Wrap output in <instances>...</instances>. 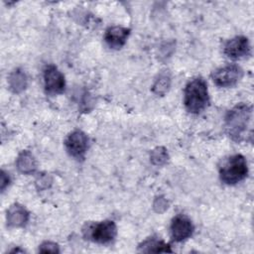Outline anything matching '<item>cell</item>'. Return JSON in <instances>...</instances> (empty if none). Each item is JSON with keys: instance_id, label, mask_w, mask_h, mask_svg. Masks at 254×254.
Here are the masks:
<instances>
[{"instance_id": "cell-17", "label": "cell", "mask_w": 254, "mask_h": 254, "mask_svg": "<svg viewBox=\"0 0 254 254\" xmlns=\"http://www.w3.org/2000/svg\"><path fill=\"white\" fill-rule=\"evenodd\" d=\"M52 183H53V180H52L51 176L48 175V174H42V175H40V176L37 178L36 182H35L36 187H37V189H38L39 190H43L49 189V188L51 187Z\"/></svg>"}, {"instance_id": "cell-20", "label": "cell", "mask_w": 254, "mask_h": 254, "mask_svg": "<svg viewBox=\"0 0 254 254\" xmlns=\"http://www.w3.org/2000/svg\"><path fill=\"white\" fill-rule=\"evenodd\" d=\"M10 184V177L5 171H1V181H0V189L2 191L9 186Z\"/></svg>"}, {"instance_id": "cell-16", "label": "cell", "mask_w": 254, "mask_h": 254, "mask_svg": "<svg viewBox=\"0 0 254 254\" xmlns=\"http://www.w3.org/2000/svg\"><path fill=\"white\" fill-rule=\"evenodd\" d=\"M169 155L164 147L155 148L150 155V161L155 166H163L168 162Z\"/></svg>"}, {"instance_id": "cell-8", "label": "cell", "mask_w": 254, "mask_h": 254, "mask_svg": "<svg viewBox=\"0 0 254 254\" xmlns=\"http://www.w3.org/2000/svg\"><path fill=\"white\" fill-rule=\"evenodd\" d=\"M250 44L246 37L236 36L224 45V54L232 60H240L250 55Z\"/></svg>"}, {"instance_id": "cell-13", "label": "cell", "mask_w": 254, "mask_h": 254, "mask_svg": "<svg viewBox=\"0 0 254 254\" xmlns=\"http://www.w3.org/2000/svg\"><path fill=\"white\" fill-rule=\"evenodd\" d=\"M28 79L25 71L21 68H15L8 77L9 88L14 93H21L27 87Z\"/></svg>"}, {"instance_id": "cell-15", "label": "cell", "mask_w": 254, "mask_h": 254, "mask_svg": "<svg viewBox=\"0 0 254 254\" xmlns=\"http://www.w3.org/2000/svg\"><path fill=\"white\" fill-rule=\"evenodd\" d=\"M170 85H171V76L169 72L164 71L160 73L157 79L155 80L152 86V90L157 95H164L169 90Z\"/></svg>"}, {"instance_id": "cell-19", "label": "cell", "mask_w": 254, "mask_h": 254, "mask_svg": "<svg viewBox=\"0 0 254 254\" xmlns=\"http://www.w3.org/2000/svg\"><path fill=\"white\" fill-rule=\"evenodd\" d=\"M153 206L157 212H163L168 208V201L164 196H158L155 199Z\"/></svg>"}, {"instance_id": "cell-10", "label": "cell", "mask_w": 254, "mask_h": 254, "mask_svg": "<svg viewBox=\"0 0 254 254\" xmlns=\"http://www.w3.org/2000/svg\"><path fill=\"white\" fill-rule=\"evenodd\" d=\"M130 34V30L121 26L109 27L104 35V41L110 49L119 50L121 49Z\"/></svg>"}, {"instance_id": "cell-3", "label": "cell", "mask_w": 254, "mask_h": 254, "mask_svg": "<svg viewBox=\"0 0 254 254\" xmlns=\"http://www.w3.org/2000/svg\"><path fill=\"white\" fill-rule=\"evenodd\" d=\"M248 175V166L244 156L237 154L229 157L219 170L221 182L226 185H236Z\"/></svg>"}, {"instance_id": "cell-14", "label": "cell", "mask_w": 254, "mask_h": 254, "mask_svg": "<svg viewBox=\"0 0 254 254\" xmlns=\"http://www.w3.org/2000/svg\"><path fill=\"white\" fill-rule=\"evenodd\" d=\"M139 251L144 253H164L173 252L170 245L162 240L149 238L139 245Z\"/></svg>"}, {"instance_id": "cell-6", "label": "cell", "mask_w": 254, "mask_h": 254, "mask_svg": "<svg viewBox=\"0 0 254 254\" xmlns=\"http://www.w3.org/2000/svg\"><path fill=\"white\" fill-rule=\"evenodd\" d=\"M67 153L77 160H82L88 148V138L80 130H74L68 134L64 141Z\"/></svg>"}, {"instance_id": "cell-12", "label": "cell", "mask_w": 254, "mask_h": 254, "mask_svg": "<svg viewBox=\"0 0 254 254\" xmlns=\"http://www.w3.org/2000/svg\"><path fill=\"white\" fill-rule=\"evenodd\" d=\"M16 166L20 173L24 175H31L37 169V162L30 151H22L16 160Z\"/></svg>"}, {"instance_id": "cell-2", "label": "cell", "mask_w": 254, "mask_h": 254, "mask_svg": "<svg viewBox=\"0 0 254 254\" xmlns=\"http://www.w3.org/2000/svg\"><path fill=\"white\" fill-rule=\"evenodd\" d=\"M209 103L207 83L202 77L190 80L184 93V104L190 113L197 114L203 111Z\"/></svg>"}, {"instance_id": "cell-11", "label": "cell", "mask_w": 254, "mask_h": 254, "mask_svg": "<svg viewBox=\"0 0 254 254\" xmlns=\"http://www.w3.org/2000/svg\"><path fill=\"white\" fill-rule=\"evenodd\" d=\"M6 219L9 227H23L29 220V211L22 204L14 203L8 208Z\"/></svg>"}, {"instance_id": "cell-18", "label": "cell", "mask_w": 254, "mask_h": 254, "mask_svg": "<svg viewBox=\"0 0 254 254\" xmlns=\"http://www.w3.org/2000/svg\"><path fill=\"white\" fill-rule=\"evenodd\" d=\"M40 253H60L59 245L52 241H45L39 246Z\"/></svg>"}, {"instance_id": "cell-1", "label": "cell", "mask_w": 254, "mask_h": 254, "mask_svg": "<svg viewBox=\"0 0 254 254\" xmlns=\"http://www.w3.org/2000/svg\"><path fill=\"white\" fill-rule=\"evenodd\" d=\"M252 107L247 103H238L225 115L224 127L228 136L235 142L247 140L252 137L251 129Z\"/></svg>"}, {"instance_id": "cell-7", "label": "cell", "mask_w": 254, "mask_h": 254, "mask_svg": "<svg viewBox=\"0 0 254 254\" xmlns=\"http://www.w3.org/2000/svg\"><path fill=\"white\" fill-rule=\"evenodd\" d=\"M88 228L89 237L97 243L105 244L112 241L117 233V227L114 221L112 220H104L90 226Z\"/></svg>"}, {"instance_id": "cell-5", "label": "cell", "mask_w": 254, "mask_h": 254, "mask_svg": "<svg viewBox=\"0 0 254 254\" xmlns=\"http://www.w3.org/2000/svg\"><path fill=\"white\" fill-rule=\"evenodd\" d=\"M44 86L48 94L56 95L63 93L65 87L64 75L54 64L46 65L44 69Z\"/></svg>"}, {"instance_id": "cell-4", "label": "cell", "mask_w": 254, "mask_h": 254, "mask_svg": "<svg viewBox=\"0 0 254 254\" xmlns=\"http://www.w3.org/2000/svg\"><path fill=\"white\" fill-rule=\"evenodd\" d=\"M243 76V70L237 64H227L215 69L211 78L219 87H231L235 85Z\"/></svg>"}, {"instance_id": "cell-21", "label": "cell", "mask_w": 254, "mask_h": 254, "mask_svg": "<svg viewBox=\"0 0 254 254\" xmlns=\"http://www.w3.org/2000/svg\"><path fill=\"white\" fill-rule=\"evenodd\" d=\"M10 252H13V253H15V252H24V250H21V249H13V250H11Z\"/></svg>"}, {"instance_id": "cell-9", "label": "cell", "mask_w": 254, "mask_h": 254, "mask_svg": "<svg viewBox=\"0 0 254 254\" xmlns=\"http://www.w3.org/2000/svg\"><path fill=\"white\" fill-rule=\"evenodd\" d=\"M192 232L193 225L187 216L179 214L173 218L171 223V235L175 241H184L190 237Z\"/></svg>"}]
</instances>
